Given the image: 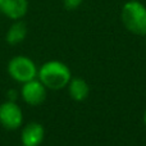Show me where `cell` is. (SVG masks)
Masks as SVG:
<instances>
[{
	"mask_svg": "<svg viewBox=\"0 0 146 146\" xmlns=\"http://www.w3.org/2000/svg\"><path fill=\"white\" fill-rule=\"evenodd\" d=\"M37 76L41 83L50 90H62L68 86L72 78L68 66L59 60H50L44 63L40 71H37Z\"/></svg>",
	"mask_w": 146,
	"mask_h": 146,
	"instance_id": "obj_1",
	"label": "cell"
},
{
	"mask_svg": "<svg viewBox=\"0 0 146 146\" xmlns=\"http://www.w3.org/2000/svg\"><path fill=\"white\" fill-rule=\"evenodd\" d=\"M122 23L127 31L137 36H146V7L139 0H129L121 12Z\"/></svg>",
	"mask_w": 146,
	"mask_h": 146,
	"instance_id": "obj_2",
	"label": "cell"
},
{
	"mask_svg": "<svg viewBox=\"0 0 146 146\" xmlns=\"http://www.w3.org/2000/svg\"><path fill=\"white\" fill-rule=\"evenodd\" d=\"M8 73L14 81L21 83L35 80L37 76L36 64L25 55H17L8 63Z\"/></svg>",
	"mask_w": 146,
	"mask_h": 146,
	"instance_id": "obj_3",
	"label": "cell"
},
{
	"mask_svg": "<svg viewBox=\"0 0 146 146\" xmlns=\"http://www.w3.org/2000/svg\"><path fill=\"white\" fill-rule=\"evenodd\" d=\"M23 113L14 101H5L0 105V124L4 128L14 131L22 126Z\"/></svg>",
	"mask_w": 146,
	"mask_h": 146,
	"instance_id": "obj_4",
	"label": "cell"
},
{
	"mask_svg": "<svg viewBox=\"0 0 146 146\" xmlns=\"http://www.w3.org/2000/svg\"><path fill=\"white\" fill-rule=\"evenodd\" d=\"M21 95L28 105H40L46 99V87L41 83L40 80H31L28 82H25L21 88Z\"/></svg>",
	"mask_w": 146,
	"mask_h": 146,
	"instance_id": "obj_5",
	"label": "cell"
},
{
	"mask_svg": "<svg viewBox=\"0 0 146 146\" xmlns=\"http://www.w3.org/2000/svg\"><path fill=\"white\" fill-rule=\"evenodd\" d=\"M27 10L28 0H0V13L9 19H22Z\"/></svg>",
	"mask_w": 146,
	"mask_h": 146,
	"instance_id": "obj_6",
	"label": "cell"
},
{
	"mask_svg": "<svg viewBox=\"0 0 146 146\" xmlns=\"http://www.w3.org/2000/svg\"><path fill=\"white\" fill-rule=\"evenodd\" d=\"M45 136V129L42 124L37 122H31L26 124L21 132V141L23 146H38Z\"/></svg>",
	"mask_w": 146,
	"mask_h": 146,
	"instance_id": "obj_7",
	"label": "cell"
},
{
	"mask_svg": "<svg viewBox=\"0 0 146 146\" xmlns=\"http://www.w3.org/2000/svg\"><path fill=\"white\" fill-rule=\"evenodd\" d=\"M68 92H69V96L72 98V100L83 101L88 96L90 87H88L87 82L83 78H80V77L71 78V81L68 83Z\"/></svg>",
	"mask_w": 146,
	"mask_h": 146,
	"instance_id": "obj_8",
	"label": "cell"
},
{
	"mask_svg": "<svg viewBox=\"0 0 146 146\" xmlns=\"http://www.w3.org/2000/svg\"><path fill=\"white\" fill-rule=\"evenodd\" d=\"M26 36H27V26L23 21L18 19L14 21V23L8 28L7 35H5V41L9 45H17L25 40Z\"/></svg>",
	"mask_w": 146,
	"mask_h": 146,
	"instance_id": "obj_9",
	"label": "cell"
},
{
	"mask_svg": "<svg viewBox=\"0 0 146 146\" xmlns=\"http://www.w3.org/2000/svg\"><path fill=\"white\" fill-rule=\"evenodd\" d=\"M85 0H63V7L67 10H76Z\"/></svg>",
	"mask_w": 146,
	"mask_h": 146,
	"instance_id": "obj_10",
	"label": "cell"
},
{
	"mask_svg": "<svg viewBox=\"0 0 146 146\" xmlns=\"http://www.w3.org/2000/svg\"><path fill=\"white\" fill-rule=\"evenodd\" d=\"M142 119H144V124L146 126V110H145V113H144V117H142Z\"/></svg>",
	"mask_w": 146,
	"mask_h": 146,
	"instance_id": "obj_11",
	"label": "cell"
}]
</instances>
